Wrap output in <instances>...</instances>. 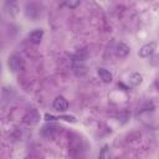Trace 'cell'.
<instances>
[{"instance_id":"6da1fadb","label":"cell","mask_w":159,"mask_h":159,"mask_svg":"<svg viewBox=\"0 0 159 159\" xmlns=\"http://www.w3.org/2000/svg\"><path fill=\"white\" fill-rule=\"evenodd\" d=\"M157 50V42L152 41V42H148L145 45H143L139 51H138V56L142 57V58H145V57H149L150 55L154 53V51Z\"/></svg>"},{"instance_id":"7a4b0ae2","label":"cell","mask_w":159,"mask_h":159,"mask_svg":"<svg viewBox=\"0 0 159 159\" xmlns=\"http://www.w3.org/2000/svg\"><path fill=\"white\" fill-rule=\"evenodd\" d=\"M39 120H40V114H39L37 109H35V108H31L24 116V122L27 125H36L39 123Z\"/></svg>"},{"instance_id":"3957f363","label":"cell","mask_w":159,"mask_h":159,"mask_svg":"<svg viewBox=\"0 0 159 159\" xmlns=\"http://www.w3.org/2000/svg\"><path fill=\"white\" fill-rule=\"evenodd\" d=\"M9 67L12 72H19L22 70V60L21 57H19L17 55H12L11 57H9Z\"/></svg>"},{"instance_id":"277c9868","label":"cell","mask_w":159,"mask_h":159,"mask_svg":"<svg viewBox=\"0 0 159 159\" xmlns=\"http://www.w3.org/2000/svg\"><path fill=\"white\" fill-rule=\"evenodd\" d=\"M52 106H53V108H55L57 112H65V111L68 108V101H67L63 96H57V97L53 99Z\"/></svg>"},{"instance_id":"5b68a950","label":"cell","mask_w":159,"mask_h":159,"mask_svg":"<svg viewBox=\"0 0 159 159\" xmlns=\"http://www.w3.org/2000/svg\"><path fill=\"white\" fill-rule=\"evenodd\" d=\"M42 37H43V30L42 29H36L29 34V40L34 45H39L41 42Z\"/></svg>"},{"instance_id":"8992f818","label":"cell","mask_w":159,"mask_h":159,"mask_svg":"<svg viewBox=\"0 0 159 159\" xmlns=\"http://www.w3.org/2000/svg\"><path fill=\"white\" fill-rule=\"evenodd\" d=\"M114 51H116V55L118 57H127L129 55V52H130V48H129L128 45H125L123 42H119V43H117Z\"/></svg>"},{"instance_id":"52a82bcc","label":"cell","mask_w":159,"mask_h":159,"mask_svg":"<svg viewBox=\"0 0 159 159\" xmlns=\"http://www.w3.org/2000/svg\"><path fill=\"white\" fill-rule=\"evenodd\" d=\"M97 75L99 76V78H101L104 83H111V82H112V80H113L112 73H111L108 70L103 68V67H99V68L97 70Z\"/></svg>"},{"instance_id":"ba28073f","label":"cell","mask_w":159,"mask_h":159,"mask_svg":"<svg viewBox=\"0 0 159 159\" xmlns=\"http://www.w3.org/2000/svg\"><path fill=\"white\" fill-rule=\"evenodd\" d=\"M143 82V76L139 72H132L129 75V83L132 86H139Z\"/></svg>"},{"instance_id":"9c48e42d","label":"cell","mask_w":159,"mask_h":159,"mask_svg":"<svg viewBox=\"0 0 159 159\" xmlns=\"http://www.w3.org/2000/svg\"><path fill=\"white\" fill-rule=\"evenodd\" d=\"M57 119H63V120H66V122H70V123H76L77 122V119H76V117L75 116H58L57 117Z\"/></svg>"},{"instance_id":"30bf717a","label":"cell","mask_w":159,"mask_h":159,"mask_svg":"<svg viewBox=\"0 0 159 159\" xmlns=\"http://www.w3.org/2000/svg\"><path fill=\"white\" fill-rule=\"evenodd\" d=\"M80 5V1L78 0H75V1H66V6H68V7H71V9H73V7H76V6H78Z\"/></svg>"},{"instance_id":"8fae6325","label":"cell","mask_w":159,"mask_h":159,"mask_svg":"<svg viewBox=\"0 0 159 159\" xmlns=\"http://www.w3.org/2000/svg\"><path fill=\"white\" fill-rule=\"evenodd\" d=\"M106 154H107V145H104V147L102 148V150H101V153H99L98 159H106Z\"/></svg>"},{"instance_id":"7c38bea8","label":"cell","mask_w":159,"mask_h":159,"mask_svg":"<svg viewBox=\"0 0 159 159\" xmlns=\"http://www.w3.org/2000/svg\"><path fill=\"white\" fill-rule=\"evenodd\" d=\"M56 119H57V117H55L50 113H45V120H56Z\"/></svg>"},{"instance_id":"4fadbf2b","label":"cell","mask_w":159,"mask_h":159,"mask_svg":"<svg viewBox=\"0 0 159 159\" xmlns=\"http://www.w3.org/2000/svg\"><path fill=\"white\" fill-rule=\"evenodd\" d=\"M118 87H122V88H123V91H128V87H127V86H124L122 82H118Z\"/></svg>"}]
</instances>
